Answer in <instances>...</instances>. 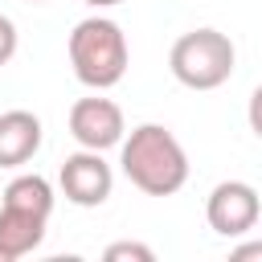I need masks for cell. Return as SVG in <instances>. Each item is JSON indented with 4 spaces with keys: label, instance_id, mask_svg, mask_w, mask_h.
Segmentation results:
<instances>
[{
    "label": "cell",
    "instance_id": "6da1fadb",
    "mask_svg": "<svg viewBox=\"0 0 262 262\" xmlns=\"http://www.w3.org/2000/svg\"><path fill=\"white\" fill-rule=\"evenodd\" d=\"M119 164L123 176L147 196H172L188 180V156L164 123H139L131 135H123Z\"/></svg>",
    "mask_w": 262,
    "mask_h": 262
},
{
    "label": "cell",
    "instance_id": "7a4b0ae2",
    "mask_svg": "<svg viewBox=\"0 0 262 262\" xmlns=\"http://www.w3.org/2000/svg\"><path fill=\"white\" fill-rule=\"evenodd\" d=\"M70 66H74V78L90 90H111L123 82L127 74V37L119 29V20L111 16H86L74 25L70 33Z\"/></svg>",
    "mask_w": 262,
    "mask_h": 262
},
{
    "label": "cell",
    "instance_id": "3957f363",
    "mask_svg": "<svg viewBox=\"0 0 262 262\" xmlns=\"http://www.w3.org/2000/svg\"><path fill=\"white\" fill-rule=\"evenodd\" d=\"M233 61H237V49L217 29H192L184 37H176V45L168 53L172 78L188 90H217L221 82H229Z\"/></svg>",
    "mask_w": 262,
    "mask_h": 262
},
{
    "label": "cell",
    "instance_id": "277c9868",
    "mask_svg": "<svg viewBox=\"0 0 262 262\" xmlns=\"http://www.w3.org/2000/svg\"><path fill=\"white\" fill-rule=\"evenodd\" d=\"M57 184H61V196H66L70 205H78V209H98V205L111 196V188H115V172H111V164L102 160V151L82 147V151L66 156V164H61V172H57Z\"/></svg>",
    "mask_w": 262,
    "mask_h": 262
},
{
    "label": "cell",
    "instance_id": "5b68a950",
    "mask_svg": "<svg viewBox=\"0 0 262 262\" xmlns=\"http://www.w3.org/2000/svg\"><path fill=\"white\" fill-rule=\"evenodd\" d=\"M258 188L246 184V180H221L209 201H205V217H209V229L221 233V237H242L258 225Z\"/></svg>",
    "mask_w": 262,
    "mask_h": 262
},
{
    "label": "cell",
    "instance_id": "8992f818",
    "mask_svg": "<svg viewBox=\"0 0 262 262\" xmlns=\"http://www.w3.org/2000/svg\"><path fill=\"white\" fill-rule=\"evenodd\" d=\"M70 135L78 139V147H90V151H106V147H119V139L127 135V123H123V111L119 102L111 98H78L70 106Z\"/></svg>",
    "mask_w": 262,
    "mask_h": 262
},
{
    "label": "cell",
    "instance_id": "52a82bcc",
    "mask_svg": "<svg viewBox=\"0 0 262 262\" xmlns=\"http://www.w3.org/2000/svg\"><path fill=\"white\" fill-rule=\"evenodd\" d=\"M45 221H49V213H41V209L16 205V201H0V250L12 262L33 254L45 242Z\"/></svg>",
    "mask_w": 262,
    "mask_h": 262
},
{
    "label": "cell",
    "instance_id": "ba28073f",
    "mask_svg": "<svg viewBox=\"0 0 262 262\" xmlns=\"http://www.w3.org/2000/svg\"><path fill=\"white\" fill-rule=\"evenodd\" d=\"M41 119L33 111H4L0 115V168H20L41 151Z\"/></svg>",
    "mask_w": 262,
    "mask_h": 262
},
{
    "label": "cell",
    "instance_id": "9c48e42d",
    "mask_svg": "<svg viewBox=\"0 0 262 262\" xmlns=\"http://www.w3.org/2000/svg\"><path fill=\"white\" fill-rule=\"evenodd\" d=\"M102 258L106 262H156L151 246H143V242H115L102 250Z\"/></svg>",
    "mask_w": 262,
    "mask_h": 262
},
{
    "label": "cell",
    "instance_id": "30bf717a",
    "mask_svg": "<svg viewBox=\"0 0 262 262\" xmlns=\"http://www.w3.org/2000/svg\"><path fill=\"white\" fill-rule=\"evenodd\" d=\"M12 53H16V25L0 12V66H8Z\"/></svg>",
    "mask_w": 262,
    "mask_h": 262
},
{
    "label": "cell",
    "instance_id": "8fae6325",
    "mask_svg": "<svg viewBox=\"0 0 262 262\" xmlns=\"http://www.w3.org/2000/svg\"><path fill=\"white\" fill-rule=\"evenodd\" d=\"M82 4H90V8H115V4H123V0H82Z\"/></svg>",
    "mask_w": 262,
    "mask_h": 262
},
{
    "label": "cell",
    "instance_id": "7c38bea8",
    "mask_svg": "<svg viewBox=\"0 0 262 262\" xmlns=\"http://www.w3.org/2000/svg\"><path fill=\"white\" fill-rule=\"evenodd\" d=\"M0 262H12V258H8V254H4V250H0Z\"/></svg>",
    "mask_w": 262,
    "mask_h": 262
},
{
    "label": "cell",
    "instance_id": "4fadbf2b",
    "mask_svg": "<svg viewBox=\"0 0 262 262\" xmlns=\"http://www.w3.org/2000/svg\"><path fill=\"white\" fill-rule=\"evenodd\" d=\"M25 4H45V0H25Z\"/></svg>",
    "mask_w": 262,
    "mask_h": 262
}]
</instances>
